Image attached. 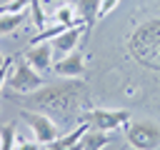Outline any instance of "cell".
<instances>
[{"instance_id":"5","label":"cell","mask_w":160,"mask_h":150,"mask_svg":"<svg viewBox=\"0 0 160 150\" xmlns=\"http://www.w3.org/2000/svg\"><path fill=\"white\" fill-rule=\"evenodd\" d=\"M20 118L28 122L32 138L40 142V145H50L60 138V130L55 125V120L45 112H38V110H20Z\"/></svg>"},{"instance_id":"19","label":"cell","mask_w":160,"mask_h":150,"mask_svg":"<svg viewBox=\"0 0 160 150\" xmlns=\"http://www.w3.org/2000/svg\"><path fill=\"white\" fill-rule=\"evenodd\" d=\"M45 150H52V148H50V145H48V148H45Z\"/></svg>"},{"instance_id":"6","label":"cell","mask_w":160,"mask_h":150,"mask_svg":"<svg viewBox=\"0 0 160 150\" xmlns=\"http://www.w3.org/2000/svg\"><path fill=\"white\" fill-rule=\"evenodd\" d=\"M52 72L58 78H82L85 75V52L75 48L72 52L58 58V62H52Z\"/></svg>"},{"instance_id":"17","label":"cell","mask_w":160,"mask_h":150,"mask_svg":"<svg viewBox=\"0 0 160 150\" xmlns=\"http://www.w3.org/2000/svg\"><path fill=\"white\" fill-rule=\"evenodd\" d=\"M62 150H82V140H78L75 145H70V148H62Z\"/></svg>"},{"instance_id":"10","label":"cell","mask_w":160,"mask_h":150,"mask_svg":"<svg viewBox=\"0 0 160 150\" xmlns=\"http://www.w3.org/2000/svg\"><path fill=\"white\" fill-rule=\"evenodd\" d=\"M30 15V8L20 10V12H2L0 15V35H8V32H15Z\"/></svg>"},{"instance_id":"12","label":"cell","mask_w":160,"mask_h":150,"mask_svg":"<svg viewBox=\"0 0 160 150\" xmlns=\"http://www.w3.org/2000/svg\"><path fill=\"white\" fill-rule=\"evenodd\" d=\"M15 142H18V128L15 122H8L0 128V150H15Z\"/></svg>"},{"instance_id":"15","label":"cell","mask_w":160,"mask_h":150,"mask_svg":"<svg viewBox=\"0 0 160 150\" xmlns=\"http://www.w3.org/2000/svg\"><path fill=\"white\" fill-rule=\"evenodd\" d=\"M18 58L15 55H10V58H5V62L0 65V90L5 88V80H8V72H10V68H12V62H15Z\"/></svg>"},{"instance_id":"16","label":"cell","mask_w":160,"mask_h":150,"mask_svg":"<svg viewBox=\"0 0 160 150\" xmlns=\"http://www.w3.org/2000/svg\"><path fill=\"white\" fill-rule=\"evenodd\" d=\"M118 2H120V0H100V12H98V18H105V15H110V12L118 8Z\"/></svg>"},{"instance_id":"7","label":"cell","mask_w":160,"mask_h":150,"mask_svg":"<svg viewBox=\"0 0 160 150\" xmlns=\"http://www.w3.org/2000/svg\"><path fill=\"white\" fill-rule=\"evenodd\" d=\"M52 42H38V45H30L25 50V60L35 68V70H52Z\"/></svg>"},{"instance_id":"1","label":"cell","mask_w":160,"mask_h":150,"mask_svg":"<svg viewBox=\"0 0 160 150\" xmlns=\"http://www.w3.org/2000/svg\"><path fill=\"white\" fill-rule=\"evenodd\" d=\"M8 100L22 105V110H38V112H45L55 120H72L78 110L88 108L90 105V95H88V85L80 80V78H72V80H65V82H58V85H42L32 92H25V95H18V92H5Z\"/></svg>"},{"instance_id":"3","label":"cell","mask_w":160,"mask_h":150,"mask_svg":"<svg viewBox=\"0 0 160 150\" xmlns=\"http://www.w3.org/2000/svg\"><path fill=\"white\" fill-rule=\"evenodd\" d=\"M42 85H45V80L40 78V72H38L28 60L12 65L10 72H8V80H5L8 92H18V95L32 92V90H38V88H42Z\"/></svg>"},{"instance_id":"2","label":"cell","mask_w":160,"mask_h":150,"mask_svg":"<svg viewBox=\"0 0 160 150\" xmlns=\"http://www.w3.org/2000/svg\"><path fill=\"white\" fill-rule=\"evenodd\" d=\"M125 140L135 150H158L160 148V125L155 120H128Z\"/></svg>"},{"instance_id":"18","label":"cell","mask_w":160,"mask_h":150,"mask_svg":"<svg viewBox=\"0 0 160 150\" xmlns=\"http://www.w3.org/2000/svg\"><path fill=\"white\" fill-rule=\"evenodd\" d=\"M2 62H5V58H2V55H0V65H2Z\"/></svg>"},{"instance_id":"8","label":"cell","mask_w":160,"mask_h":150,"mask_svg":"<svg viewBox=\"0 0 160 150\" xmlns=\"http://www.w3.org/2000/svg\"><path fill=\"white\" fill-rule=\"evenodd\" d=\"M85 35V28L82 25H75V28H68L65 32H60L58 38H52L50 42H52V52L58 55V58H62V55H68V52H72L75 48H78V42H80V38Z\"/></svg>"},{"instance_id":"9","label":"cell","mask_w":160,"mask_h":150,"mask_svg":"<svg viewBox=\"0 0 160 150\" xmlns=\"http://www.w3.org/2000/svg\"><path fill=\"white\" fill-rule=\"evenodd\" d=\"M75 10H78V18L82 20V28H85L82 40H88V38H90V32H92V25L98 22L100 0H78V2H75Z\"/></svg>"},{"instance_id":"11","label":"cell","mask_w":160,"mask_h":150,"mask_svg":"<svg viewBox=\"0 0 160 150\" xmlns=\"http://www.w3.org/2000/svg\"><path fill=\"white\" fill-rule=\"evenodd\" d=\"M110 140H112L110 132H105V130H95V128H88V132L82 135V150H102Z\"/></svg>"},{"instance_id":"14","label":"cell","mask_w":160,"mask_h":150,"mask_svg":"<svg viewBox=\"0 0 160 150\" xmlns=\"http://www.w3.org/2000/svg\"><path fill=\"white\" fill-rule=\"evenodd\" d=\"M30 5V0H10V2H2L0 5V15L2 12H20V10H25Z\"/></svg>"},{"instance_id":"13","label":"cell","mask_w":160,"mask_h":150,"mask_svg":"<svg viewBox=\"0 0 160 150\" xmlns=\"http://www.w3.org/2000/svg\"><path fill=\"white\" fill-rule=\"evenodd\" d=\"M30 15H32V25L38 28V30H45L48 28V20H45V12H42V5H40V0H30Z\"/></svg>"},{"instance_id":"4","label":"cell","mask_w":160,"mask_h":150,"mask_svg":"<svg viewBox=\"0 0 160 150\" xmlns=\"http://www.w3.org/2000/svg\"><path fill=\"white\" fill-rule=\"evenodd\" d=\"M128 120H130V112H128V110L90 108V110L80 112V122H88L90 128H95V130H105V132H112V130H118L120 125L125 128Z\"/></svg>"}]
</instances>
